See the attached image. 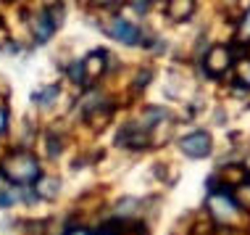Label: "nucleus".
<instances>
[{
  "label": "nucleus",
  "mask_w": 250,
  "mask_h": 235,
  "mask_svg": "<svg viewBox=\"0 0 250 235\" xmlns=\"http://www.w3.org/2000/svg\"><path fill=\"white\" fill-rule=\"evenodd\" d=\"M3 174H5V180L13 185H29V183H35V177L40 174L37 169V161L29 156V153H16L13 159H8L3 164Z\"/></svg>",
  "instance_id": "obj_1"
},
{
  "label": "nucleus",
  "mask_w": 250,
  "mask_h": 235,
  "mask_svg": "<svg viewBox=\"0 0 250 235\" xmlns=\"http://www.w3.org/2000/svg\"><path fill=\"white\" fill-rule=\"evenodd\" d=\"M179 148L192 159H203V156H208V151H211V138H208V132H192V135L182 138Z\"/></svg>",
  "instance_id": "obj_2"
},
{
  "label": "nucleus",
  "mask_w": 250,
  "mask_h": 235,
  "mask_svg": "<svg viewBox=\"0 0 250 235\" xmlns=\"http://www.w3.org/2000/svg\"><path fill=\"white\" fill-rule=\"evenodd\" d=\"M211 212L216 219H232L234 214H237V204H234L232 196H227V193H216V196L211 198Z\"/></svg>",
  "instance_id": "obj_3"
},
{
  "label": "nucleus",
  "mask_w": 250,
  "mask_h": 235,
  "mask_svg": "<svg viewBox=\"0 0 250 235\" xmlns=\"http://www.w3.org/2000/svg\"><path fill=\"white\" fill-rule=\"evenodd\" d=\"M111 35L116 37V40H121V43H126V45H134L137 43V29H134L132 24H126V22H113V26H111Z\"/></svg>",
  "instance_id": "obj_4"
},
{
  "label": "nucleus",
  "mask_w": 250,
  "mask_h": 235,
  "mask_svg": "<svg viewBox=\"0 0 250 235\" xmlns=\"http://www.w3.org/2000/svg\"><path fill=\"white\" fill-rule=\"evenodd\" d=\"M53 29H56V22L50 19V13H40L35 19V37L40 43H45V40L53 35Z\"/></svg>",
  "instance_id": "obj_5"
},
{
  "label": "nucleus",
  "mask_w": 250,
  "mask_h": 235,
  "mask_svg": "<svg viewBox=\"0 0 250 235\" xmlns=\"http://www.w3.org/2000/svg\"><path fill=\"white\" fill-rule=\"evenodd\" d=\"M37 188V193L40 196H45V198H53L58 193V180H40V185Z\"/></svg>",
  "instance_id": "obj_6"
},
{
  "label": "nucleus",
  "mask_w": 250,
  "mask_h": 235,
  "mask_svg": "<svg viewBox=\"0 0 250 235\" xmlns=\"http://www.w3.org/2000/svg\"><path fill=\"white\" fill-rule=\"evenodd\" d=\"M242 40H250V13L245 16V24H242Z\"/></svg>",
  "instance_id": "obj_7"
},
{
  "label": "nucleus",
  "mask_w": 250,
  "mask_h": 235,
  "mask_svg": "<svg viewBox=\"0 0 250 235\" xmlns=\"http://www.w3.org/2000/svg\"><path fill=\"white\" fill-rule=\"evenodd\" d=\"M5 130V111H0V132Z\"/></svg>",
  "instance_id": "obj_8"
},
{
  "label": "nucleus",
  "mask_w": 250,
  "mask_h": 235,
  "mask_svg": "<svg viewBox=\"0 0 250 235\" xmlns=\"http://www.w3.org/2000/svg\"><path fill=\"white\" fill-rule=\"evenodd\" d=\"M69 235H90V233H87V230H82V227H79V230H71Z\"/></svg>",
  "instance_id": "obj_9"
},
{
  "label": "nucleus",
  "mask_w": 250,
  "mask_h": 235,
  "mask_svg": "<svg viewBox=\"0 0 250 235\" xmlns=\"http://www.w3.org/2000/svg\"><path fill=\"white\" fill-rule=\"evenodd\" d=\"M242 79H245V82L250 85V66H248V71H242Z\"/></svg>",
  "instance_id": "obj_10"
},
{
  "label": "nucleus",
  "mask_w": 250,
  "mask_h": 235,
  "mask_svg": "<svg viewBox=\"0 0 250 235\" xmlns=\"http://www.w3.org/2000/svg\"><path fill=\"white\" fill-rule=\"evenodd\" d=\"M100 235H105V233H100Z\"/></svg>",
  "instance_id": "obj_11"
}]
</instances>
